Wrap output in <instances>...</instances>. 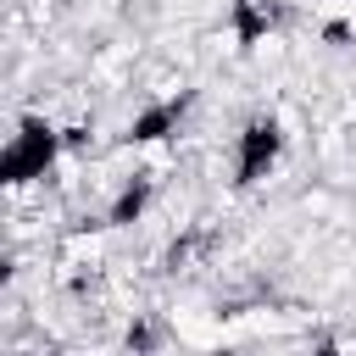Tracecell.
Masks as SVG:
<instances>
[{"mask_svg": "<svg viewBox=\"0 0 356 356\" xmlns=\"http://www.w3.org/2000/svg\"><path fill=\"white\" fill-rule=\"evenodd\" d=\"M278 150H284L278 117H250V122L239 128V139H234V184H239V189L261 184V178L278 167Z\"/></svg>", "mask_w": 356, "mask_h": 356, "instance_id": "2", "label": "cell"}, {"mask_svg": "<svg viewBox=\"0 0 356 356\" xmlns=\"http://www.w3.org/2000/svg\"><path fill=\"white\" fill-rule=\"evenodd\" d=\"M228 28H234V39H239V50H256L273 28H278V11L267 6V0H234V11H228Z\"/></svg>", "mask_w": 356, "mask_h": 356, "instance_id": "4", "label": "cell"}, {"mask_svg": "<svg viewBox=\"0 0 356 356\" xmlns=\"http://www.w3.org/2000/svg\"><path fill=\"white\" fill-rule=\"evenodd\" d=\"M184 95L178 100H156V106H145L134 122H128V145H161L167 134H178V122H184Z\"/></svg>", "mask_w": 356, "mask_h": 356, "instance_id": "3", "label": "cell"}, {"mask_svg": "<svg viewBox=\"0 0 356 356\" xmlns=\"http://www.w3.org/2000/svg\"><path fill=\"white\" fill-rule=\"evenodd\" d=\"M323 39H334V44H345V39H350V28H345V22H328V28H323Z\"/></svg>", "mask_w": 356, "mask_h": 356, "instance_id": "7", "label": "cell"}, {"mask_svg": "<svg viewBox=\"0 0 356 356\" xmlns=\"http://www.w3.org/2000/svg\"><path fill=\"white\" fill-rule=\"evenodd\" d=\"M128 345H134V350H150V345H156V328H145V323L128 328Z\"/></svg>", "mask_w": 356, "mask_h": 356, "instance_id": "6", "label": "cell"}, {"mask_svg": "<svg viewBox=\"0 0 356 356\" xmlns=\"http://www.w3.org/2000/svg\"><path fill=\"white\" fill-rule=\"evenodd\" d=\"M145 206H150V178H128V184L117 189V200H111L106 222H111V228H128V222H139V217H145Z\"/></svg>", "mask_w": 356, "mask_h": 356, "instance_id": "5", "label": "cell"}, {"mask_svg": "<svg viewBox=\"0 0 356 356\" xmlns=\"http://www.w3.org/2000/svg\"><path fill=\"white\" fill-rule=\"evenodd\" d=\"M61 145H67V134H61L56 122H44V117H22L17 134H11V145H6V156H0V178H6L11 189L44 178V172L56 167Z\"/></svg>", "mask_w": 356, "mask_h": 356, "instance_id": "1", "label": "cell"}]
</instances>
